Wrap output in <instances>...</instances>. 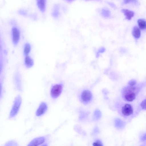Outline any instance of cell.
<instances>
[{"label":"cell","instance_id":"1","mask_svg":"<svg viewBox=\"0 0 146 146\" xmlns=\"http://www.w3.org/2000/svg\"><path fill=\"white\" fill-rule=\"evenodd\" d=\"M137 93L136 88L133 86H129L124 89L122 95L124 99L126 101L131 102L135 99Z\"/></svg>","mask_w":146,"mask_h":146},{"label":"cell","instance_id":"2","mask_svg":"<svg viewBox=\"0 0 146 146\" xmlns=\"http://www.w3.org/2000/svg\"><path fill=\"white\" fill-rule=\"evenodd\" d=\"M63 85L62 83L56 84L52 86L50 91L51 97L53 99L57 98L62 92Z\"/></svg>","mask_w":146,"mask_h":146},{"label":"cell","instance_id":"3","mask_svg":"<svg viewBox=\"0 0 146 146\" xmlns=\"http://www.w3.org/2000/svg\"><path fill=\"white\" fill-rule=\"evenodd\" d=\"M21 99L20 96H18L16 98L10 113V117H14L17 113L21 106Z\"/></svg>","mask_w":146,"mask_h":146},{"label":"cell","instance_id":"4","mask_svg":"<svg viewBox=\"0 0 146 146\" xmlns=\"http://www.w3.org/2000/svg\"><path fill=\"white\" fill-rule=\"evenodd\" d=\"M92 98L91 92L88 90H83L81 94L80 99L82 102L84 104H86L90 102Z\"/></svg>","mask_w":146,"mask_h":146},{"label":"cell","instance_id":"5","mask_svg":"<svg viewBox=\"0 0 146 146\" xmlns=\"http://www.w3.org/2000/svg\"><path fill=\"white\" fill-rule=\"evenodd\" d=\"M133 109L131 105L126 104L122 107L121 113L124 116H127L131 115L133 112Z\"/></svg>","mask_w":146,"mask_h":146},{"label":"cell","instance_id":"6","mask_svg":"<svg viewBox=\"0 0 146 146\" xmlns=\"http://www.w3.org/2000/svg\"><path fill=\"white\" fill-rule=\"evenodd\" d=\"M48 106L44 102H42L36 111V115L37 116L42 115L46 112Z\"/></svg>","mask_w":146,"mask_h":146},{"label":"cell","instance_id":"7","mask_svg":"<svg viewBox=\"0 0 146 146\" xmlns=\"http://www.w3.org/2000/svg\"><path fill=\"white\" fill-rule=\"evenodd\" d=\"M12 40L14 44L16 45L18 43L20 37V33L17 28L14 27L12 29Z\"/></svg>","mask_w":146,"mask_h":146},{"label":"cell","instance_id":"8","mask_svg":"<svg viewBox=\"0 0 146 146\" xmlns=\"http://www.w3.org/2000/svg\"><path fill=\"white\" fill-rule=\"evenodd\" d=\"M45 138L43 137H36L32 140L27 146H39L45 141Z\"/></svg>","mask_w":146,"mask_h":146},{"label":"cell","instance_id":"9","mask_svg":"<svg viewBox=\"0 0 146 146\" xmlns=\"http://www.w3.org/2000/svg\"><path fill=\"white\" fill-rule=\"evenodd\" d=\"M36 4L38 8L42 12H45L46 5V0H38L36 1Z\"/></svg>","mask_w":146,"mask_h":146},{"label":"cell","instance_id":"10","mask_svg":"<svg viewBox=\"0 0 146 146\" xmlns=\"http://www.w3.org/2000/svg\"><path fill=\"white\" fill-rule=\"evenodd\" d=\"M121 11L123 13L126 17V18L129 20L131 19L134 15V12L131 10L127 9H123Z\"/></svg>","mask_w":146,"mask_h":146},{"label":"cell","instance_id":"11","mask_svg":"<svg viewBox=\"0 0 146 146\" xmlns=\"http://www.w3.org/2000/svg\"><path fill=\"white\" fill-rule=\"evenodd\" d=\"M59 5L56 4L54 5L51 13L52 16L55 18H57L60 15Z\"/></svg>","mask_w":146,"mask_h":146},{"label":"cell","instance_id":"12","mask_svg":"<svg viewBox=\"0 0 146 146\" xmlns=\"http://www.w3.org/2000/svg\"><path fill=\"white\" fill-rule=\"evenodd\" d=\"M25 63L27 67L30 68L32 67L34 64L33 59L29 56H26L25 59Z\"/></svg>","mask_w":146,"mask_h":146},{"label":"cell","instance_id":"13","mask_svg":"<svg viewBox=\"0 0 146 146\" xmlns=\"http://www.w3.org/2000/svg\"><path fill=\"white\" fill-rule=\"evenodd\" d=\"M132 34L133 36L136 38H139L141 36V31L137 26H135L133 29Z\"/></svg>","mask_w":146,"mask_h":146},{"label":"cell","instance_id":"14","mask_svg":"<svg viewBox=\"0 0 146 146\" xmlns=\"http://www.w3.org/2000/svg\"><path fill=\"white\" fill-rule=\"evenodd\" d=\"M102 15L104 17L109 18L111 15L110 10L106 8H103L101 10Z\"/></svg>","mask_w":146,"mask_h":146},{"label":"cell","instance_id":"15","mask_svg":"<svg viewBox=\"0 0 146 146\" xmlns=\"http://www.w3.org/2000/svg\"><path fill=\"white\" fill-rule=\"evenodd\" d=\"M140 29L143 30L145 29L146 27V22L143 19H139L137 20Z\"/></svg>","mask_w":146,"mask_h":146},{"label":"cell","instance_id":"16","mask_svg":"<svg viewBox=\"0 0 146 146\" xmlns=\"http://www.w3.org/2000/svg\"><path fill=\"white\" fill-rule=\"evenodd\" d=\"M31 49V46L30 44L29 43H26L25 46L24 53V54L27 56L29 54Z\"/></svg>","mask_w":146,"mask_h":146},{"label":"cell","instance_id":"17","mask_svg":"<svg viewBox=\"0 0 146 146\" xmlns=\"http://www.w3.org/2000/svg\"><path fill=\"white\" fill-rule=\"evenodd\" d=\"M115 125L116 127L121 129L124 127V123L121 120L117 119L115 121Z\"/></svg>","mask_w":146,"mask_h":146},{"label":"cell","instance_id":"18","mask_svg":"<svg viewBox=\"0 0 146 146\" xmlns=\"http://www.w3.org/2000/svg\"><path fill=\"white\" fill-rule=\"evenodd\" d=\"M93 146H103L102 142L99 140H96L93 143Z\"/></svg>","mask_w":146,"mask_h":146},{"label":"cell","instance_id":"19","mask_svg":"<svg viewBox=\"0 0 146 146\" xmlns=\"http://www.w3.org/2000/svg\"><path fill=\"white\" fill-rule=\"evenodd\" d=\"M106 49L104 47H102L100 48L96 53V57H98L99 56V54L100 53H102L104 52Z\"/></svg>","mask_w":146,"mask_h":146},{"label":"cell","instance_id":"20","mask_svg":"<svg viewBox=\"0 0 146 146\" xmlns=\"http://www.w3.org/2000/svg\"><path fill=\"white\" fill-rule=\"evenodd\" d=\"M137 3L138 1L137 0H125L123 1V4H126L127 3Z\"/></svg>","mask_w":146,"mask_h":146},{"label":"cell","instance_id":"21","mask_svg":"<svg viewBox=\"0 0 146 146\" xmlns=\"http://www.w3.org/2000/svg\"><path fill=\"white\" fill-rule=\"evenodd\" d=\"M141 106L142 109H145V99L143 100L141 103L140 104Z\"/></svg>","mask_w":146,"mask_h":146},{"label":"cell","instance_id":"22","mask_svg":"<svg viewBox=\"0 0 146 146\" xmlns=\"http://www.w3.org/2000/svg\"><path fill=\"white\" fill-rule=\"evenodd\" d=\"M146 134H144L141 135V140L142 141H144L146 140Z\"/></svg>","mask_w":146,"mask_h":146},{"label":"cell","instance_id":"23","mask_svg":"<svg viewBox=\"0 0 146 146\" xmlns=\"http://www.w3.org/2000/svg\"><path fill=\"white\" fill-rule=\"evenodd\" d=\"M108 3L111 7L114 8H116V5L113 3L110 2H108Z\"/></svg>","mask_w":146,"mask_h":146},{"label":"cell","instance_id":"24","mask_svg":"<svg viewBox=\"0 0 146 146\" xmlns=\"http://www.w3.org/2000/svg\"><path fill=\"white\" fill-rule=\"evenodd\" d=\"M136 82L135 81H132L129 82V86H134L136 84Z\"/></svg>","mask_w":146,"mask_h":146},{"label":"cell","instance_id":"25","mask_svg":"<svg viewBox=\"0 0 146 146\" xmlns=\"http://www.w3.org/2000/svg\"><path fill=\"white\" fill-rule=\"evenodd\" d=\"M2 90V85L1 84L0 82V97L1 94Z\"/></svg>","mask_w":146,"mask_h":146},{"label":"cell","instance_id":"26","mask_svg":"<svg viewBox=\"0 0 146 146\" xmlns=\"http://www.w3.org/2000/svg\"><path fill=\"white\" fill-rule=\"evenodd\" d=\"M66 1L69 3H71V2H72L73 1L71 0H67Z\"/></svg>","mask_w":146,"mask_h":146},{"label":"cell","instance_id":"27","mask_svg":"<svg viewBox=\"0 0 146 146\" xmlns=\"http://www.w3.org/2000/svg\"><path fill=\"white\" fill-rule=\"evenodd\" d=\"M42 146H47V145L46 144L43 145Z\"/></svg>","mask_w":146,"mask_h":146}]
</instances>
